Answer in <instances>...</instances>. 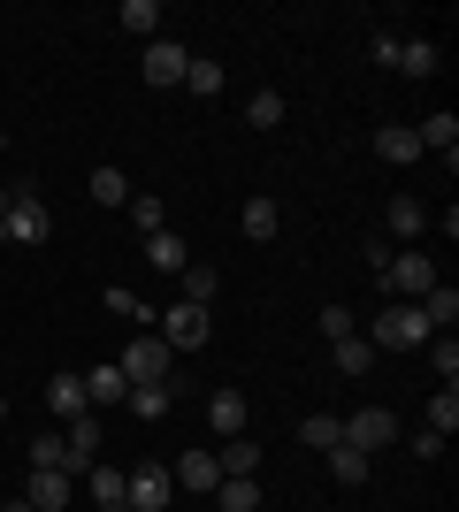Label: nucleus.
<instances>
[{
    "label": "nucleus",
    "instance_id": "39448f33",
    "mask_svg": "<svg viewBox=\"0 0 459 512\" xmlns=\"http://www.w3.org/2000/svg\"><path fill=\"white\" fill-rule=\"evenodd\" d=\"M169 497H176V474L161 459H138V474H123V505L131 512H169Z\"/></svg>",
    "mask_w": 459,
    "mask_h": 512
},
{
    "label": "nucleus",
    "instance_id": "49530a36",
    "mask_svg": "<svg viewBox=\"0 0 459 512\" xmlns=\"http://www.w3.org/2000/svg\"><path fill=\"white\" fill-rule=\"evenodd\" d=\"M115 512H131V505H115Z\"/></svg>",
    "mask_w": 459,
    "mask_h": 512
},
{
    "label": "nucleus",
    "instance_id": "e433bc0d",
    "mask_svg": "<svg viewBox=\"0 0 459 512\" xmlns=\"http://www.w3.org/2000/svg\"><path fill=\"white\" fill-rule=\"evenodd\" d=\"M131 222H138V237H153V230H169V207L153 192H131Z\"/></svg>",
    "mask_w": 459,
    "mask_h": 512
},
{
    "label": "nucleus",
    "instance_id": "f03ea898",
    "mask_svg": "<svg viewBox=\"0 0 459 512\" xmlns=\"http://www.w3.org/2000/svg\"><path fill=\"white\" fill-rule=\"evenodd\" d=\"M360 337L375 344V352H421V344L437 337L429 321H421V306H406V299H391L383 314H375V329H360Z\"/></svg>",
    "mask_w": 459,
    "mask_h": 512
},
{
    "label": "nucleus",
    "instance_id": "f257e3e1",
    "mask_svg": "<svg viewBox=\"0 0 459 512\" xmlns=\"http://www.w3.org/2000/svg\"><path fill=\"white\" fill-rule=\"evenodd\" d=\"M375 283H383V299H406V306H421V299H429V291H437V260H429V253H421V245H398V253L391 260H383V276H375Z\"/></svg>",
    "mask_w": 459,
    "mask_h": 512
},
{
    "label": "nucleus",
    "instance_id": "dca6fc26",
    "mask_svg": "<svg viewBox=\"0 0 459 512\" xmlns=\"http://www.w3.org/2000/svg\"><path fill=\"white\" fill-rule=\"evenodd\" d=\"M46 413H54V421H77V413H92L85 406V375H54V383H46Z\"/></svg>",
    "mask_w": 459,
    "mask_h": 512
},
{
    "label": "nucleus",
    "instance_id": "bb28decb",
    "mask_svg": "<svg viewBox=\"0 0 459 512\" xmlns=\"http://www.w3.org/2000/svg\"><path fill=\"white\" fill-rule=\"evenodd\" d=\"M215 467L222 474H261V444H253V436H230V444L215 451Z\"/></svg>",
    "mask_w": 459,
    "mask_h": 512
},
{
    "label": "nucleus",
    "instance_id": "37998d69",
    "mask_svg": "<svg viewBox=\"0 0 459 512\" xmlns=\"http://www.w3.org/2000/svg\"><path fill=\"white\" fill-rule=\"evenodd\" d=\"M0 512H39V505H31V497H8V505H0Z\"/></svg>",
    "mask_w": 459,
    "mask_h": 512
},
{
    "label": "nucleus",
    "instance_id": "c03bdc74",
    "mask_svg": "<svg viewBox=\"0 0 459 512\" xmlns=\"http://www.w3.org/2000/svg\"><path fill=\"white\" fill-rule=\"evenodd\" d=\"M0 153H8V130H0Z\"/></svg>",
    "mask_w": 459,
    "mask_h": 512
},
{
    "label": "nucleus",
    "instance_id": "393cba45",
    "mask_svg": "<svg viewBox=\"0 0 459 512\" xmlns=\"http://www.w3.org/2000/svg\"><path fill=\"white\" fill-rule=\"evenodd\" d=\"M123 406H131L138 421H169V406H176V383H146V390H131Z\"/></svg>",
    "mask_w": 459,
    "mask_h": 512
},
{
    "label": "nucleus",
    "instance_id": "2eb2a0df",
    "mask_svg": "<svg viewBox=\"0 0 459 512\" xmlns=\"http://www.w3.org/2000/svg\"><path fill=\"white\" fill-rule=\"evenodd\" d=\"M123 398H131V383H123V367H115V360H100V367L85 375V406L100 413V406H123Z\"/></svg>",
    "mask_w": 459,
    "mask_h": 512
},
{
    "label": "nucleus",
    "instance_id": "f8f14e48",
    "mask_svg": "<svg viewBox=\"0 0 459 512\" xmlns=\"http://www.w3.org/2000/svg\"><path fill=\"white\" fill-rule=\"evenodd\" d=\"M23 459H31V474H77V467H69V444H62V428H39V436L23 444Z\"/></svg>",
    "mask_w": 459,
    "mask_h": 512
},
{
    "label": "nucleus",
    "instance_id": "412c9836",
    "mask_svg": "<svg viewBox=\"0 0 459 512\" xmlns=\"http://www.w3.org/2000/svg\"><path fill=\"white\" fill-rule=\"evenodd\" d=\"M215 505L222 512H253V505H261V474H222V482H215Z\"/></svg>",
    "mask_w": 459,
    "mask_h": 512
},
{
    "label": "nucleus",
    "instance_id": "2f4dec72",
    "mask_svg": "<svg viewBox=\"0 0 459 512\" xmlns=\"http://www.w3.org/2000/svg\"><path fill=\"white\" fill-rule=\"evenodd\" d=\"M100 306H108L115 321H138V329H153V306L138 299V291H123V283H115V291H108V299H100Z\"/></svg>",
    "mask_w": 459,
    "mask_h": 512
},
{
    "label": "nucleus",
    "instance_id": "a211bd4d",
    "mask_svg": "<svg viewBox=\"0 0 459 512\" xmlns=\"http://www.w3.org/2000/svg\"><path fill=\"white\" fill-rule=\"evenodd\" d=\"M146 268H169V276H184V268H192V245H184L176 230H153V237H146Z\"/></svg>",
    "mask_w": 459,
    "mask_h": 512
},
{
    "label": "nucleus",
    "instance_id": "7c9ffc66",
    "mask_svg": "<svg viewBox=\"0 0 459 512\" xmlns=\"http://www.w3.org/2000/svg\"><path fill=\"white\" fill-rule=\"evenodd\" d=\"M421 321H429V329H452V321H459V291H452V283H437V291L421 299Z\"/></svg>",
    "mask_w": 459,
    "mask_h": 512
},
{
    "label": "nucleus",
    "instance_id": "4468645a",
    "mask_svg": "<svg viewBox=\"0 0 459 512\" xmlns=\"http://www.w3.org/2000/svg\"><path fill=\"white\" fill-rule=\"evenodd\" d=\"M329 360H337V375H345V383H360V375H375V344L360 337V329H352V337H337V344H329Z\"/></svg>",
    "mask_w": 459,
    "mask_h": 512
},
{
    "label": "nucleus",
    "instance_id": "20e7f679",
    "mask_svg": "<svg viewBox=\"0 0 459 512\" xmlns=\"http://www.w3.org/2000/svg\"><path fill=\"white\" fill-rule=\"evenodd\" d=\"M153 337L169 344V352H199V344L215 337V321H207V306H184V299H176L169 314H153Z\"/></svg>",
    "mask_w": 459,
    "mask_h": 512
},
{
    "label": "nucleus",
    "instance_id": "7ed1b4c3",
    "mask_svg": "<svg viewBox=\"0 0 459 512\" xmlns=\"http://www.w3.org/2000/svg\"><path fill=\"white\" fill-rule=\"evenodd\" d=\"M115 367H123V383H131V390H146V383H169L176 352H169L161 337H153V329H138V337L123 344V352H115Z\"/></svg>",
    "mask_w": 459,
    "mask_h": 512
},
{
    "label": "nucleus",
    "instance_id": "5701e85b",
    "mask_svg": "<svg viewBox=\"0 0 459 512\" xmlns=\"http://www.w3.org/2000/svg\"><path fill=\"white\" fill-rule=\"evenodd\" d=\"M85 497H92V505H123V467H108V459H92V467H85Z\"/></svg>",
    "mask_w": 459,
    "mask_h": 512
},
{
    "label": "nucleus",
    "instance_id": "b1692460",
    "mask_svg": "<svg viewBox=\"0 0 459 512\" xmlns=\"http://www.w3.org/2000/svg\"><path fill=\"white\" fill-rule=\"evenodd\" d=\"M284 115H291V100H284V92H276V85H261V92H253V100H245V123H253V130H276V123H284Z\"/></svg>",
    "mask_w": 459,
    "mask_h": 512
},
{
    "label": "nucleus",
    "instance_id": "1a4fd4ad",
    "mask_svg": "<svg viewBox=\"0 0 459 512\" xmlns=\"http://www.w3.org/2000/svg\"><path fill=\"white\" fill-rule=\"evenodd\" d=\"M245 421H253V398H245V390H215V398H207V428H215L222 444L245 436Z\"/></svg>",
    "mask_w": 459,
    "mask_h": 512
},
{
    "label": "nucleus",
    "instance_id": "4be33fe9",
    "mask_svg": "<svg viewBox=\"0 0 459 512\" xmlns=\"http://www.w3.org/2000/svg\"><path fill=\"white\" fill-rule=\"evenodd\" d=\"M23 497H31L39 512H62L69 497H77V474H31V490H23Z\"/></svg>",
    "mask_w": 459,
    "mask_h": 512
},
{
    "label": "nucleus",
    "instance_id": "a878e982",
    "mask_svg": "<svg viewBox=\"0 0 459 512\" xmlns=\"http://www.w3.org/2000/svg\"><path fill=\"white\" fill-rule=\"evenodd\" d=\"M429 428L452 444V428H459V383H437V390H429Z\"/></svg>",
    "mask_w": 459,
    "mask_h": 512
},
{
    "label": "nucleus",
    "instance_id": "f704fd0d",
    "mask_svg": "<svg viewBox=\"0 0 459 512\" xmlns=\"http://www.w3.org/2000/svg\"><path fill=\"white\" fill-rule=\"evenodd\" d=\"M184 85H192L199 100H215V92H222V62H215V54H192V69H184Z\"/></svg>",
    "mask_w": 459,
    "mask_h": 512
},
{
    "label": "nucleus",
    "instance_id": "f3484780",
    "mask_svg": "<svg viewBox=\"0 0 459 512\" xmlns=\"http://www.w3.org/2000/svg\"><path fill=\"white\" fill-rule=\"evenodd\" d=\"M62 444H69V467H92V459H100V413H77V421L62 428Z\"/></svg>",
    "mask_w": 459,
    "mask_h": 512
},
{
    "label": "nucleus",
    "instance_id": "aec40b11",
    "mask_svg": "<svg viewBox=\"0 0 459 512\" xmlns=\"http://www.w3.org/2000/svg\"><path fill=\"white\" fill-rule=\"evenodd\" d=\"M238 230L253 237V245H268V237L284 230V214H276V199H245V207H238Z\"/></svg>",
    "mask_w": 459,
    "mask_h": 512
},
{
    "label": "nucleus",
    "instance_id": "ea45409f",
    "mask_svg": "<svg viewBox=\"0 0 459 512\" xmlns=\"http://www.w3.org/2000/svg\"><path fill=\"white\" fill-rule=\"evenodd\" d=\"M398 46H406V39H398V31H375V39H368L375 69H398Z\"/></svg>",
    "mask_w": 459,
    "mask_h": 512
},
{
    "label": "nucleus",
    "instance_id": "58836bf2",
    "mask_svg": "<svg viewBox=\"0 0 459 512\" xmlns=\"http://www.w3.org/2000/svg\"><path fill=\"white\" fill-rule=\"evenodd\" d=\"M352 329H360V321H352V306H322V337H329V344L352 337Z\"/></svg>",
    "mask_w": 459,
    "mask_h": 512
},
{
    "label": "nucleus",
    "instance_id": "c756f323",
    "mask_svg": "<svg viewBox=\"0 0 459 512\" xmlns=\"http://www.w3.org/2000/svg\"><path fill=\"white\" fill-rule=\"evenodd\" d=\"M299 436H306L314 451H337V444H345V421H337V413H306Z\"/></svg>",
    "mask_w": 459,
    "mask_h": 512
},
{
    "label": "nucleus",
    "instance_id": "0eeeda50",
    "mask_svg": "<svg viewBox=\"0 0 459 512\" xmlns=\"http://www.w3.org/2000/svg\"><path fill=\"white\" fill-rule=\"evenodd\" d=\"M8 237H16V245H46V237H54V214L39 207V192H16V207H8Z\"/></svg>",
    "mask_w": 459,
    "mask_h": 512
},
{
    "label": "nucleus",
    "instance_id": "423d86ee",
    "mask_svg": "<svg viewBox=\"0 0 459 512\" xmlns=\"http://www.w3.org/2000/svg\"><path fill=\"white\" fill-rule=\"evenodd\" d=\"M345 444H352V451H391V444H398V413H391V406H360V413L345 421Z\"/></svg>",
    "mask_w": 459,
    "mask_h": 512
},
{
    "label": "nucleus",
    "instance_id": "a18cd8bd",
    "mask_svg": "<svg viewBox=\"0 0 459 512\" xmlns=\"http://www.w3.org/2000/svg\"><path fill=\"white\" fill-rule=\"evenodd\" d=\"M0 421H8V398H0Z\"/></svg>",
    "mask_w": 459,
    "mask_h": 512
},
{
    "label": "nucleus",
    "instance_id": "79ce46f5",
    "mask_svg": "<svg viewBox=\"0 0 459 512\" xmlns=\"http://www.w3.org/2000/svg\"><path fill=\"white\" fill-rule=\"evenodd\" d=\"M8 207H16V192H0V245H8Z\"/></svg>",
    "mask_w": 459,
    "mask_h": 512
},
{
    "label": "nucleus",
    "instance_id": "473e14b6",
    "mask_svg": "<svg viewBox=\"0 0 459 512\" xmlns=\"http://www.w3.org/2000/svg\"><path fill=\"white\" fill-rule=\"evenodd\" d=\"M329 474H337V482H345V490H360V482H368V451H352V444H337V451H329Z\"/></svg>",
    "mask_w": 459,
    "mask_h": 512
},
{
    "label": "nucleus",
    "instance_id": "9b49d317",
    "mask_svg": "<svg viewBox=\"0 0 459 512\" xmlns=\"http://www.w3.org/2000/svg\"><path fill=\"white\" fill-rule=\"evenodd\" d=\"M184 69H192V54L176 39H153L146 46V85H184Z\"/></svg>",
    "mask_w": 459,
    "mask_h": 512
},
{
    "label": "nucleus",
    "instance_id": "4c0bfd02",
    "mask_svg": "<svg viewBox=\"0 0 459 512\" xmlns=\"http://www.w3.org/2000/svg\"><path fill=\"white\" fill-rule=\"evenodd\" d=\"M398 69H406V77H437V46H429V39H406V46H398Z\"/></svg>",
    "mask_w": 459,
    "mask_h": 512
},
{
    "label": "nucleus",
    "instance_id": "6e6552de",
    "mask_svg": "<svg viewBox=\"0 0 459 512\" xmlns=\"http://www.w3.org/2000/svg\"><path fill=\"white\" fill-rule=\"evenodd\" d=\"M383 230H391L398 245H421V230H429V207H421L414 192H398V199H383Z\"/></svg>",
    "mask_w": 459,
    "mask_h": 512
},
{
    "label": "nucleus",
    "instance_id": "9d476101",
    "mask_svg": "<svg viewBox=\"0 0 459 512\" xmlns=\"http://www.w3.org/2000/svg\"><path fill=\"white\" fill-rule=\"evenodd\" d=\"M169 474H176V490H199V497H215V482H222L215 451H176V459H169Z\"/></svg>",
    "mask_w": 459,
    "mask_h": 512
},
{
    "label": "nucleus",
    "instance_id": "c85d7f7f",
    "mask_svg": "<svg viewBox=\"0 0 459 512\" xmlns=\"http://www.w3.org/2000/svg\"><path fill=\"white\" fill-rule=\"evenodd\" d=\"M115 23H123V31H138V39H153V31H161V0H123V8H115Z\"/></svg>",
    "mask_w": 459,
    "mask_h": 512
},
{
    "label": "nucleus",
    "instance_id": "72a5a7b5",
    "mask_svg": "<svg viewBox=\"0 0 459 512\" xmlns=\"http://www.w3.org/2000/svg\"><path fill=\"white\" fill-rule=\"evenodd\" d=\"M92 199H100V207H131V176L123 169H92Z\"/></svg>",
    "mask_w": 459,
    "mask_h": 512
},
{
    "label": "nucleus",
    "instance_id": "c9c22d12",
    "mask_svg": "<svg viewBox=\"0 0 459 512\" xmlns=\"http://www.w3.org/2000/svg\"><path fill=\"white\" fill-rule=\"evenodd\" d=\"M421 352H429V367H437V383H459V344H452V329H444V337H429Z\"/></svg>",
    "mask_w": 459,
    "mask_h": 512
},
{
    "label": "nucleus",
    "instance_id": "cd10ccee",
    "mask_svg": "<svg viewBox=\"0 0 459 512\" xmlns=\"http://www.w3.org/2000/svg\"><path fill=\"white\" fill-rule=\"evenodd\" d=\"M176 283H184V306H215V291H222V276L207 268V260H192V268H184Z\"/></svg>",
    "mask_w": 459,
    "mask_h": 512
},
{
    "label": "nucleus",
    "instance_id": "6ab92c4d",
    "mask_svg": "<svg viewBox=\"0 0 459 512\" xmlns=\"http://www.w3.org/2000/svg\"><path fill=\"white\" fill-rule=\"evenodd\" d=\"M375 153H383V161H398V169H406V161H421L414 123H383V130H375Z\"/></svg>",
    "mask_w": 459,
    "mask_h": 512
},
{
    "label": "nucleus",
    "instance_id": "ddd939ff",
    "mask_svg": "<svg viewBox=\"0 0 459 512\" xmlns=\"http://www.w3.org/2000/svg\"><path fill=\"white\" fill-rule=\"evenodd\" d=\"M414 138H421V153H444V169L459 161V115H429V123H414Z\"/></svg>",
    "mask_w": 459,
    "mask_h": 512
},
{
    "label": "nucleus",
    "instance_id": "a19ab883",
    "mask_svg": "<svg viewBox=\"0 0 459 512\" xmlns=\"http://www.w3.org/2000/svg\"><path fill=\"white\" fill-rule=\"evenodd\" d=\"M406 451H414V459H444V436H437V428H421V436H414Z\"/></svg>",
    "mask_w": 459,
    "mask_h": 512
}]
</instances>
